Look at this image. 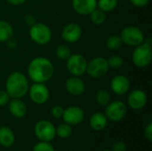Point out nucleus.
Wrapping results in <instances>:
<instances>
[{
	"instance_id": "1",
	"label": "nucleus",
	"mask_w": 152,
	"mask_h": 151,
	"mask_svg": "<svg viewBox=\"0 0 152 151\" xmlns=\"http://www.w3.org/2000/svg\"><path fill=\"white\" fill-rule=\"evenodd\" d=\"M53 62L45 57L34 58L28 66V75L34 83H46L53 76Z\"/></svg>"
},
{
	"instance_id": "2",
	"label": "nucleus",
	"mask_w": 152,
	"mask_h": 151,
	"mask_svg": "<svg viewBox=\"0 0 152 151\" xmlns=\"http://www.w3.org/2000/svg\"><path fill=\"white\" fill-rule=\"evenodd\" d=\"M29 84L27 77L20 72L11 73L5 82V91L12 99H21L28 91Z\"/></svg>"
},
{
	"instance_id": "3",
	"label": "nucleus",
	"mask_w": 152,
	"mask_h": 151,
	"mask_svg": "<svg viewBox=\"0 0 152 151\" xmlns=\"http://www.w3.org/2000/svg\"><path fill=\"white\" fill-rule=\"evenodd\" d=\"M132 61L138 68L148 67L152 61V45L143 42L135 46L132 54Z\"/></svg>"
},
{
	"instance_id": "4",
	"label": "nucleus",
	"mask_w": 152,
	"mask_h": 151,
	"mask_svg": "<svg viewBox=\"0 0 152 151\" xmlns=\"http://www.w3.org/2000/svg\"><path fill=\"white\" fill-rule=\"evenodd\" d=\"M29 36L34 43L39 45H45L52 40L53 33L47 25L42 22H37L30 27Z\"/></svg>"
},
{
	"instance_id": "5",
	"label": "nucleus",
	"mask_w": 152,
	"mask_h": 151,
	"mask_svg": "<svg viewBox=\"0 0 152 151\" xmlns=\"http://www.w3.org/2000/svg\"><path fill=\"white\" fill-rule=\"evenodd\" d=\"M120 37L123 44L135 47L144 42L145 36L141 28L134 26H128L122 29L120 33Z\"/></svg>"
},
{
	"instance_id": "6",
	"label": "nucleus",
	"mask_w": 152,
	"mask_h": 151,
	"mask_svg": "<svg viewBox=\"0 0 152 151\" xmlns=\"http://www.w3.org/2000/svg\"><path fill=\"white\" fill-rule=\"evenodd\" d=\"M36 137L42 142H52L56 136L54 125L48 120H39L34 127Z\"/></svg>"
},
{
	"instance_id": "7",
	"label": "nucleus",
	"mask_w": 152,
	"mask_h": 151,
	"mask_svg": "<svg viewBox=\"0 0 152 151\" xmlns=\"http://www.w3.org/2000/svg\"><path fill=\"white\" fill-rule=\"evenodd\" d=\"M110 69L107 59L103 57H95L87 62L86 71L91 77L98 78L105 76Z\"/></svg>"
},
{
	"instance_id": "8",
	"label": "nucleus",
	"mask_w": 152,
	"mask_h": 151,
	"mask_svg": "<svg viewBox=\"0 0 152 151\" xmlns=\"http://www.w3.org/2000/svg\"><path fill=\"white\" fill-rule=\"evenodd\" d=\"M86 59L79 53L71 54L67 60V69L72 76L75 77L83 76L86 71Z\"/></svg>"
},
{
	"instance_id": "9",
	"label": "nucleus",
	"mask_w": 152,
	"mask_h": 151,
	"mask_svg": "<svg viewBox=\"0 0 152 151\" xmlns=\"http://www.w3.org/2000/svg\"><path fill=\"white\" fill-rule=\"evenodd\" d=\"M127 113L126 105L121 101H114L110 102L105 107V116L108 119L113 122L121 121Z\"/></svg>"
},
{
	"instance_id": "10",
	"label": "nucleus",
	"mask_w": 152,
	"mask_h": 151,
	"mask_svg": "<svg viewBox=\"0 0 152 151\" xmlns=\"http://www.w3.org/2000/svg\"><path fill=\"white\" fill-rule=\"evenodd\" d=\"M28 93L30 100L38 105L45 103L50 97V91L44 83H34L29 86Z\"/></svg>"
},
{
	"instance_id": "11",
	"label": "nucleus",
	"mask_w": 152,
	"mask_h": 151,
	"mask_svg": "<svg viewBox=\"0 0 152 151\" xmlns=\"http://www.w3.org/2000/svg\"><path fill=\"white\" fill-rule=\"evenodd\" d=\"M85 117L84 110L78 106H70L63 110L62 119L64 123L70 125H79Z\"/></svg>"
},
{
	"instance_id": "12",
	"label": "nucleus",
	"mask_w": 152,
	"mask_h": 151,
	"mask_svg": "<svg viewBox=\"0 0 152 151\" xmlns=\"http://www.w3.org/2000/svg\"><path fill=\"white\" fill-rule=\"evenodd\" d=\"M148 102V96L146 93L141 89L132 91L127 97L128 106L134 110L143 109Z\"/></svg>"
},
{
	"instance_id": "13",
	"label": "nucleus",
	"mask_w": 152,
	"mask_h": 151,
	"mask_svg": "<svg viewBox=\"0 0 152 151\" xmlns=\"http://www.w3.org/2000/svg\"><path fill=\"white\" fill-rule=\"evenodd\" d=\"M82 36V28L76 22H70L64 26L61 31V36L68 43L77 42Z\"/></svg>"
},
{
	"instance_id": "14",
	"label": "nucleus",
	"mask_w": 152,
	"mask_h": 151,
	"mask_svg": "<svg viewBox=\"0 0 152 151\" xmlns=\"http://www.w3.org/2000/svg\"><path fill=\"white\" fill-rule=\"evenodd\" d=\"M130 80L124 75H117L110 81L111 91L117 95H124L130 89Z\"/></svg>"
},
{
	"instance_id": "15",
	"label": "nucleus",
	"mask_w": 152,
	"mask_h": 151,
	"mask_svg": "<svg viewBox=\"0 0 152 151\" xmlns=\"http://www.w3.org/2000/svg\"><path fill=\"white\" fill-rule=\"evenodd\" d=\"M65 87L68 93L73 96H80L86 91V84L80 77L72 76L69 77L65 83Z\"/></svg>"
},
{
	"instance_id": "16",
	"label": "nucleus",
	"mask_w": 152,
	"mask_h": 151,
	"mask_svg": "<svg viewBox=\"0 0 152 151\" xmlns=\"http://www.w3.org/2000/svg\"><path fill=\"white\" fill-rule=\"evenodd\" d=\"M73 10L80 15H89L96 7L97 0H72Z\"/></svg>"
},
{
	"instance_id": "17",
	"label": "nucleus",
	"mask_w": 152,
	"mask_h": 151,
	"mask_svg": "<svg viewBox=\"0 0 152 151\" xmlns=\"http://www.w3.org/2000/svg\"><path fill=\"white\" fill-rule=\"evenodd\" d=\"M10 113L16 118H22L26 116L28 109L26 104L20 99H12L8 102Z\"/></svg>"
},
{
	"instance_id": "18",
	"label": "nucleus",
	"mask_w": 152,
	"mask_h": 151,
	"mask_svg": "<svg viewBox=\"0 0 152 151\" xmlns=\"http://www.w3.org/2000/svg\"><path fill=\"white\" fill-rule=\"evenodd\" d=\"M89 125L93 130L102 131L107 126L108 118L106 117L105 114H103L102 112H96L91 116V117L89 119Z\"/></svg>"
},
{
	"instance_id": "19",
	"label": "nucleus",
	"mask_w": 152,
	"mask_h": 151,
	"mask_svg": "<svg viewBox=\"0 0 152 151\" xmlns=\"http://www.w3.org/2000/svg\"><path fill=\"white\" fill-rule=\"evenodd\" d=\"M15 142L13 131L7 126L0 127V145L4 148H10Z\"/></svg>"
},
{
	"instance_id": "20",
	"label": "nucleus",
	"mask_w": 152,
	"mask_h": 151,
	"mask_svg": "<svg viewBox=\"0 0 152 151\" xmlns=\"http://www.w3.org/2000/svg\"><path fill=\"white\" fill-rule=\"evenodd\" d=\"M13 36L12 25L4 20H0V42H6Z\"/></svg>"
},
{
	"instance_id": "21",
	"label": "nucleus",
	"mask_w": 152,
	"mask_h": 151,
	"mask_svg": "<svg viewBox=\"0 0 152 151\" xmlns=\"http://www.w3.org/2000/svg\"><path fill=\"white\" fill-rule=\"evenodd\" d=\"M89 15L91 21L95 25H102L106 20V12L97 7Z\"/></svg>"
},
{
	"instance_id": "22",
	"label": "nucleus",
	"mask_w": 152,
	"mask_h": 151,
	"mask_svg": "<svg viewBox=\"0 0 152 151\" xmlns=\"http://www.w3.org/2000/svg\"><path fill=\"white\" fill-rule=\"evenodd\" d=\"M110 93L108 90L106 89H101L97 92L95 99L97 103L101 107H106L110 102Z\"/></svg>"
},
{
	"instance_id": "23",
	"label": "nucleus",
	"mask_w": 152,
	"mask_h": 151,
	"mask_svg": "<svg viewBox=\"0 0 152 151\" xmlns=\"http://www.w3.org/2000/svg\"><path fill=\"white\" fill-rule=\"evenodd\" d=\"M55 133L60 138H69L72 134V127L70 125L66 123L60 124L57 127H55Z\"/></svg>"
},
{
	"instance_id": "24",
	"label": "nucleus",
	"mask_w": 152,
	"mask_h": 151,
	"mask_svg": "<svg viewBox=\"0 0 152 151\" xmlns=\"http://www.w3.org/2000/svg\"><path fill=\"white\" fill-rule=\"evenodd\" d=\"M118 0H97V6L103 12H111L118 6Z\"/></svg>"
},
{
	"instance_id": "25",
	"label": "nucleus",
	"mask_w": 152,
	"mask_h": 151,
	"mask_svg": "<svg viewBox=\"0 0 152 151\" xmlns=\"http://www.w3.org/2000/svg\"><path fill=\"white\" fill-rule=\"evenodd\" d=\"M123 44L122 39L118 35H112L106 40V46L110 50H117Z\"/></svg>"
},
{
	"instance_id": "26",
	"label": "nucleus",
	"mask_w": 152,
	"mask_h": 151,
	"mask_svg": "<svg viewBox=\"0 0 152 151\" xmlns=\"http://www.w3.org/2000/svg\"><path fill=\"white\" fill-rule=\"evenodd\" d=\"M55 54H56V57L59 59V60H61V61H67L68 58L72 54L71 53V50L70 48L66 45V44H60L57 46L56 50H55Z\"/></svg>"
},
{
	"instance_id": "27",
	"label": "nucleus",
	"mask_w": 152,
	"mask_h": 151,
	"mask_svg": "<svg viewBox=\"0 0 152 151\" xmlns=\"http://www.w3.org/2000/svg\"><path fill=\"white\" fill-rule=\"evenodd\" d=\"M107 61H108L109 67L112 69H119L120 67H122L124 63L123 58L118 54L111 55L109 59H107Z\"/></svg>"
},
{
	"instance_id": "28",
	"label": "nucleus",
	"mask_w": 152,
	"mask_h": 151,
	"mask_svg": "<svg viewBox=\"0 0 152 151\" xmlns=\"http://www.w3.org/2000/svg\"><path fill=\"white\" fill-rule=\"evenodd\" d=\"M32 151H55L53 146L48 142H42L36 143L33 147Z\"/></svg>"
},
{
	"instance_id": "29",
	"label": "nucleus",
	"mask_w": 152,
	"mask_h": 151,
	"mask_svg": "<svg viewBox=\"0 0 152 151\" xmlns=\"http://www.w3.org/2000/svg\"><path fill=\"white\" fill-rule=\"evenodd\" d=\"M63 110L64 109L60 106V105H56V106H53L51 109V114L52 116L54 117V118H61L62 117V115H63Z\"/></svg>"
},
{
	"instance_id": "30",
	"label": "nucleus",
	"mask_w": 152,
	"mask_h": 151,
	"mask_svg": "<svg viewBox=\"0 0 152 151\" xmlns=\"http://www.w3.org/2000/svg\"><path fill=\"white\" fill-rule=\"evenodd\" d=\"M10 101V96L5 90H0V107L5 106Z\"/></svg>"
},
{
	"instance_id": "31",
	"label": "nucleus",
	"mask_w": 152,
	"mask_h": 151,
	"mask_svg": "<svg viewBox=\"0 0 152 151\" xmlns=\"http://www.w3.org/2000/svg\"><path fill=\"white\" fill-rule=\"evenodd\" d=\"M126 144L124 142H116L113 143L111 151H126Z\"/></svg>"
},
{
	"instance_id": "32",
	"label": "nucleus",
	"mask_w": 152,
	"mask_h": 151,
	"mask_svg": "<svg viewBox=\"0 0 152 151\" xmlns=\"http://www.w3.org/2000/svg\"><path fill=\"white\" fill-rule=\"evenodd\" d=\"M24 21L29 27H31V26H33L34 24L37 23L36 17L33 14H26L25 17H24Z\"/></svg>"
},
{
	"instance_id": "33",
	"label": "nucleus",
	"mask_w": 152,
	"mask_h": 151,
	"mask_svg": "<svg viewBox=\"0 0 152 151\" xmlns=\"http://www.w3.org/2000/svg\"><path fill=\"white\" fill-rule=\"evenodd\" d=\"M144 136L145 138L149 141V142H151L152 141V123L150 122L147 126L145 127L144 129Z\"/></svg>"
},
{
	"instance_id": "34",
	"label": "nucleus",
	"mask_w": 152,
	"mask_h": 151,
	"mask_svg": "<svg viewBox=\"0 0 152 151\" xmlns=\"http://www.w3.org/2000/svg\"><path fill=\"white\" fill-rule=\"evenodd\" d=\"M151 0H130V2L136 7H143L146 6Z\"/></svg>"
},
{
	"instance_id": "35",
	"label": "nucleus",
	"mask_w": 152,
	"mask_h": 151,
	"mask_svg": "<svg viewBox=\"0 0 152 151\" xmlns=\"http://www.w3.org/2000/svg\"><path fill=\"white\" fill-rule=\"evenodd\" d=\"M6 44H7V46L9 47V48H11V49H14L17 45H18V43H17V41H15V40H13V39H9L8 41H6Z\"/></svg>"
},
{
	"instance_id": "36",
	"label": "nucleus",
	"mask_w": 152,
	"mask_h": 151,
	"mask_svg": "<svg viewBox=\"0 0 152 151\" xmlns=\"http://www.w3.org/2000/svg\"><path fill=\"white\" fill-rule=\"evenodd\" d=\"M6 1L12 5H20L26 2V0H6Z\"/></svg>"
},
{
	"instance_id": "37",
	"label": "nucleus",
	"mask_w": 152,
	"mask_h": 151,
	"mask_svg": "<svg viewBox=\"0 0 152 151\" xmlns=\"http://www.w3.org/2000/svg\"><path fill=\"white\" fill-rule=\"evenodd\" d=\"M102 151H111V150H102Z\"/></svg>"
}]
</instances>
